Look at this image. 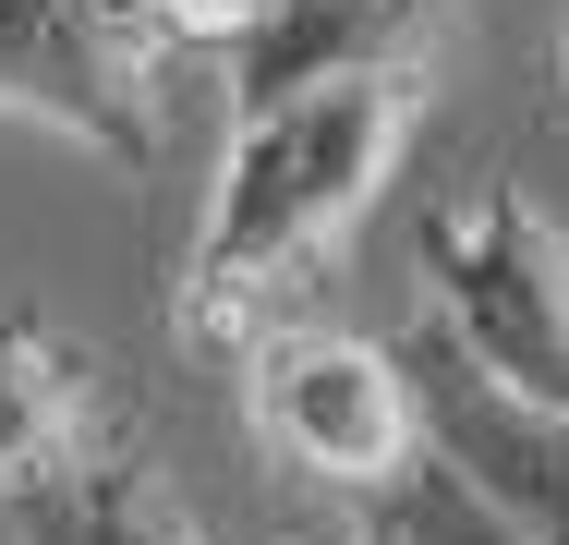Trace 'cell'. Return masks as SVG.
Segmentation results:
<instances>
[{
  "label": "cell",
  "mask_w": 569,
  "mask_h": 545,
  "mask_svg": "<svg viewBox=\"0 0 569 545\" xmlns=\"http://www.w3.org/2000/svg\"><path fill=\"white\" fill-rule=\"evenodd\" d=\"M363 522H376L388 545H533V534H521V509H509V497H485L437 436H425V448L363 497Z\"/></svg>",
  "instance_id": "obj_9"
},
{
  "label": "cell",
  "mask_w": 569,
  "mask_h": 545,
  "mask_svg": "<svg viewBox=\"0 0 569 545\" xmlns=\"http://www.w3.org/2000/svg\"><path fill=\"white\" fill-rule=\"evenodd\" d=\"M425 86L437 73H351V86H303V98L230 109L219 146V195H207V230L182 255V291H170V327L182 351H242L267 327L303 316V291L328 279L363 207L388 195L412 121H425Z\"/></svg>",
  "instance_id": "obj_1"
},
{
  "label": "cell",
  "mask_w": 569,
  "mask_h": 545,
  "mask_svg": "<svg viewBox=\"0 0 569 545\" xmlns=\"http://www.w3.org/2000/svg\"><path fill=\"white\" fill-rule=\"evenodd\" d=\"M558 86H569V24H558Z\"/></svg>",
  "instance_id": "obj_11"
},
{
  "label": "cell",
  "mask_w": 569,
  "mask_h": 545,
  "mask_svg": "<svg viewBox=\"0 0 569 545\" xmlns=\"http://www.w3.org/2000/svg\"><path fill=\"white\" fill-rule=\"evenodd\" d=\"M242 364V413L267 436V460L340 485V497H376L412 448H425V400H412V364L351 339V327H267L230 351Z\"/></svg>",
  "instance_id": "obj_4"
},
{
  "label": "cell",
  "mask_w": 569,
  "mask_h": 545,
  "mask_svg": "<svg viewBox=\"0 0 569 545\" xmlns=\"http://www.w3.org/2000/svg\"><path fill=\"white\" fill-rule=\"evenodd\" d=\"M472 0H242L219 37L230 109L303 98V86H351V73H437Z\"/></svg>",
  "instance_id": "obj_5"
},
{
  "label": "cell",
  "mask_w": 569,
  "mask_h": 545,
  "mask_svg": "<svg viewBox=\"0 0 569 545\" xmlns=\"http://www.w3.org/2000/svg\"><path fill=\"white\" fill-rule=\"evenodd\" d=\"M400 364H412L425 436L449 448V460L485 485V497H509L533 545H569V413H533V400H509V388H497V376L460 351L449 327L400 339Z\"/></svg>",
  "instance_id": "obj_6"
},
{
  "label": "cell",
  "mask_w": 569,
  "mask_h": 545,
  "mask_svg": "<svg viewBox=\"0 0 569 545\" xmlns=\"http://www.w3.org/2000/svg\"><path fill=\"white\" fill-rule=\"evenodd\" d=\"M170 37L121 0H0V121H49L110 170L170 146Z\"/></svg>",
  "instance_id": "obj_3"
},
{
  "label": "cell",
  "mask_w": 569,
  "mask_h": 545,
  "mask_svg": "<svg viewBox=\"0 0 569 545\" xmlns=\"http://www.w3.org/2000/svg\"><path fill=\"white\" fill-rule=\"evenodd\" d=\"M12 545H207V534L170 509L158 460H133V448H98V460H73L61 485L12 497ZM351 545H388V534L363 522Z\"/></svg>",
  "instance_id": "obj_8"
},
{
  "label": "cell",
  "mask_w": 569,
  "mask_h": 545,
  "mask_svg": "<svg viewBox=\"0 0 569 545\" xmlns=\"http://www.w3.org/2000/svg\"><path fill=\"white\" fill-rule=\"evenodd\" d=\"M121 12H146L170 49H219L230 24H242V0H121Z\"/></svg>",
  "instance_id": "obj_10"
},
{
  "label": "cell",
  "mask_w": 569,
  "mask_h": 545,
  "mask_svg": "<svg viewBox=\"0 0 569 545\" xmlns=\"http://www.w3.org/2000/svg\"><path fill=\"white\" fill-rule=\"evenodd\" d=\"M110 448V388H98V351L61 339L37 304H0V509L61 485L73 460Z\"/></svg>",
  "instance_id": "obj_7"
},
{
  "label": "cell",
  "mask_w": 569,
  "mask_h": 545,
  "mask_svg": "<svg viewBox=\"0 0 569 545\" xmlns=\"http://www.w3.org/2000/svg\"><path fill=\"white\" fill-rule=\"evenodd\" d=\"M425 279H437V327L509 400L569 413V242L521 182H472L425 218Z\"/></svg>",
  "instance_id": "obj_2"
}]
</instances>
